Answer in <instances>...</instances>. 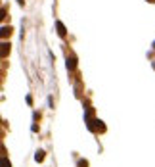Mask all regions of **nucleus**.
Masks as SVG:
<instances>
[{
    "mask_svg": "<svg viewBox=\"0 0 155 167\" xmlns=\"http://www.w3.org/2000/svg\"><path fill=\"white\" fill-rule=\"evenodd\" d=\"M12 35V27H0V39H6Z\"/></svg>",
    "mask_w": 155,
    "mask_h": 167,
    "instance_id": "1",
    "label": "nucleus"
},
{
    "mask_svg": "<svg viewBox=\"0 0 155 167\" xmlns=\"http://www.w3.org/2000/svg\"><path fill=\"white\" fill-rule=\"evenodd\" d=\"M8 54H10V44L2 43V44H0V56H8Z\"/></svg>",
    "mask_w": 155,
    "mask_h": 167,
    "instance_id": "2",
    "label": "nucleus"
},
{
    "mask_svg": "<svg viewBox=\"0 0 155 167\" xmlns=\"http://www.w3.org/2000/svg\"><path fill=\"white\" fill-rule=\"evenodd\" d=\"M67 67H69V69H75L77 67V58L75 56H69V58H67Z\"/></svg>",
    "mask_w": 155,
    "mask_h": 167,
    "instance_id": "3",
    "label": "nucleus"
},
{
    "mask_svg": "<svg viewBox=\"0 0 155 167\" xmlns=\"http://www.w3.org/2000/svg\"><path fill=\"white\" fill-rule=\"evenodd\" d=\"M56 27H58V33H59V36H65V33H67V31H65V27H63V23H61V21H56Z\"/></svg>",
    "mask_w": 155,
    "mask_h": 167,
    "instance_id": "4",
    "label": "nucleus"
},
{
    "mask_svg": "<svg viewBox=\"0 0 155 167\" xmlns=\"http://www.w3.org/2000/svg\"><path fill=\"white\" fill-rule=\"evenodd\" d=\"M0 167H12V163H10L6 158H0Z\"/></svg>",
    "mask_w": 155,
    "mask_h": 167,
    "instance_id": "5",
    "label": "nucleus"
},
{
    "mask_svg": "<svg viewBox=\"0 0 155 167\" xmlns=\"http://www.w3.org/2000/svg\"><path fill=\"white\" fill-rule=\"evenodd\" d=\"M35 159H37V161H42V159H44V152H42V150H38V152H37Z\"/></svg>",
    "mask_w": 155,
    "mask_h": 167,
    "instance_id": "6",
    "label": "nucleus"
},
{
    "mask_svg": "<svg viewBox=\"0 0 155 167\" xmlns=\"http://www.w3.org/2000/svg\"><path fill=\"white\" fill-rule=\"evenodd\" d=\"M4 17H6V10H4V8H0V21H2Z\"/></svg>",
    "mask_w": 155,
    "mask_h": 167,
    "instance_id": "7",
    "label": "nucleus"
},
{
    "mask_svg": "<svg viewBox=\"0 0 155 167\" xmlns=\"http://www.w3.org/2000/svg\"><path fill=\"white\" fill-rule=\"evenodd\" d=\"M0 154H6V150H4V146L0 144Z\"/></svg>",
    "mask_w": 155,
    "mask_h": 167,
    "instance_id": "8",
    "label": "nucleus"
},
{
    "mask_svg": "<svg viewBox=\"0 0 155 167\" xmlns=\"http://www.w3.org/2000/svg\"><path fill=\"white\" fill-rule=\"evenodd\" d=\"M153 48H155V43H153Z\"/></svg>",
    "mask_w": 155,
    "mask_h": 167,
    "instance_id": "9",
    "label": "nucleus"
}]
</instances>
